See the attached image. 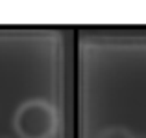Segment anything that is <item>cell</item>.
Wrapping results in <instances>:
<instances>
[{
  "mask_svg": "<svg viewBox=\"0 0 146 138\" xmlns=\"http://www.w3.org/2000/svg\"><path fill=\"white\" fill-rule=\"evenodd\" d=\"M98 138H135L131 131H128L126 127H118V125H113V127L104 129L98 135Z\"/></svg>",
  "mask_w": 146,
  "mask_h": 138,
  "instance_id": "cell-2",
  "label": "cell"
},
{
  "mask_svg": "<svg viewBox=\"0 0 146 138\" xmlns=\"http://www.w3.org/2000/svg\"><path fill=\"white\" fill-rule=\"evenodd\" d=\"M19 138H52L57 131V110L46 99H26L11 120Z\"/></svg>",
  "mask_w": 146,
  "mask_h": 138,
  "instance_id": "cell-1",
  "label": "cell"
}]
</instances>
